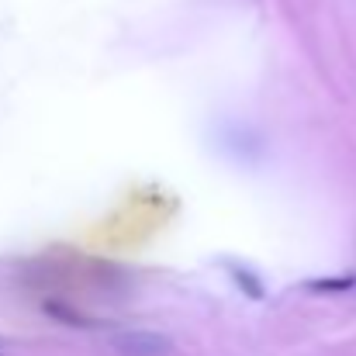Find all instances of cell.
<instances>
[{
  "mask_svg": "<svg viewBox=\"0 0 356 356\" xmlns=\"http://www.w3.org/2000/svg\"><path fill=\"white\" fill-rule=\"evenodd\" d=\"M312 291H350L353 277H339V280H325V284H308Z\"/></svg>",
  "mask_w": 356,
  "mask_h": 356,
  "instance_id": "cell-2",
  "label": "cell"
},
{
  "mask_svg": "<svg viewBox=\"0 0 356 356\" xmlns=\"http://www.w3.org/2000/svg\"><path fill=\"white\" fill-rule=\"evenodd\" d=\"M118 350L124 356H166L170 353V343L152 336V332H131V336H121Z\"/></svg>",
  "mask_w": 356,
  "mask_h": 356,
  "instance_id": "cell-1",
  "label": "cell"
}]
</instances>
